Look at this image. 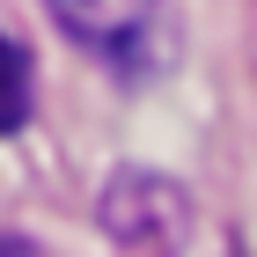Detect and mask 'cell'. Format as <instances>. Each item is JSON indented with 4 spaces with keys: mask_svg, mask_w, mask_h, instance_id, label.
Masks as SVG:
<instances>
[{
    "mask_svg": "<svg viewBox=\"0 0 257 257\" xmlns=\"http://www.w3.org/2000/svg\"><path fill=\"white\" fill-rule=\"evenodd\" d=\"M59 37L81 44L88 59H103L110 74L147 81L169 66L177 37H169V0H44Z\"/></svg>",
    "mask_w": 257,
    "mask_h": 257,
    "instance_id": "1",
    "label": "cell"
},
{
    "mask_svg": "<svg viewBox=\"0 0 257 257\" xmlns=\"http://www.w3.org/2000/svg\"><path fill=\"white\" fill-rule=\"evenodd\" d=\"M96 220L118 242H162V250H177V235H184V191L169 177H155V169H125V177L103 184Z\"/></svg>",
    "mask_w": 257,
    "mask_h": 257,
    "instance_id": "2",
    "label": "cell"
},
{
    "mask_svg": "<svg viewBox=\"0 0 257 257\" xmlns=\"http://www.w3.org/2000/svg\"><path fill=\"white\" fill-rule=\"evenodd\" d=\"M30 125V52L0 30V133Z\"/></svg>",
    "mask_w": 257,
    "mask_h": 257,
    "instance_id": "3",
    "label": "cell"
},
{
    "mask_svg": "<svg viewBox=\"0 0 257 257\" xmlns=\"http://www.w3.org/2000/svg\"><path fill=\"white\" fill-rule=\"evenodd\" d=\"M0 257H37V250H30L22 235H0Z\"/></svg>",
    "mask_w": 257,
    "mask_h": 257,
    "instance_id": "4",
    "label": "cell"
}]
</instances>
